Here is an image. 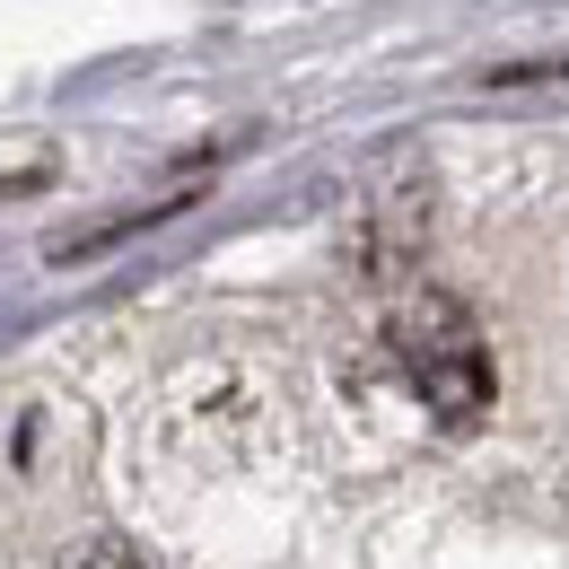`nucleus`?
Returning a JSON list of instances; mask_svg holds the SVG:
<instances>
[{"label": "nucleus", "instance_id": "f257e3e1", "mask_svg": "<svg viewBox=\"0 0 569 569\" xmlns=\"http://www.w3.org/2000/svg\"><path fill=\"white\" fill-rule=\"evenodd\" d=\"M386 342L403 359V377H412V395H421L438 421H482L499 395L491 377V342H482V325L456 307V298H403L395 307V325H386Z\"/></svg>", "mask_w": 569, "mask_h": 569}, {"label": "nucleus", "instance_id": "f03ea898", "mask_svg": "<svg viewBox=\"0 0 569 569\" xmlns=\"http://www.w3.org/2000/svg\"><path fill=\"white\" fill-rule=\"evenodd\" d=\"M79 569H141V561H132L123 543H97V552H88V561H79Z\"/></svg>", "mask_w": 569, "mask_h": 569}]
</instances>
